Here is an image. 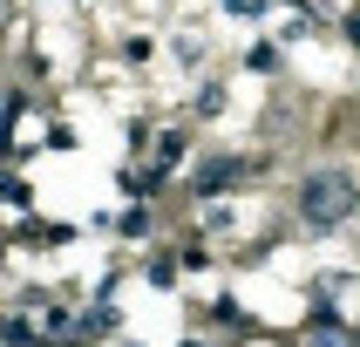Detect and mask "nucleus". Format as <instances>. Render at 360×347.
<instances>
[{
    "mask_svg": "<svg viewBox=\"0 0 360 347\" xmlns=\"http://www.w3.org/2000/svg\"><path fill=\"white\" fill-rule=\"evenodd\" d=\"M354 204H360V184H354V170H313V177L300 184V211H306V225H340V218H354Z\"/></svg>",
    "mask_w": 360,
    "mask_h": 347,
    "instance_id": "1",
    "label": "nucleus"
},
{
    "mask_svg": "<svg viewBox=\"0 0 360 347\" xmlns=\"http://www.w3.org/2000/svg\"><path fill=\"white\" fill-rule=\"evenodd\" d=\"M238 177V163H204L198 170V191H218V184H231Z\"/></svg>",
    "mask_w": 360,
    "mask_h": 347,
    "instance_id": "2",
    "label": "nucleus"
},
{
    "mask_svg": "<svg viewBox=\"0 0 360 347\" xmlns=\"http://www.w3.org/2000/svg\"><path fill=\"white\" fill-rule=\"evenodd\" d=\"M306 347H354V341H347L340 327H313V341H306Z\"/></svg>",
    "mask_w": 360,
    "mask_h": 347,
    "instance_id": "3",
    "label": "nucleus"
},
{
    "mask_svg": "<svg viewBox=\"0 0 360 347\" xmlns=\"http://www.w3.org/2000/svg\"><path fill=\"white\" fill-rule=\"evenodd\" d=\"M157 157H163L157 170H170V163H184V137H163V150H157Z\"/></svg>",
    "mask_w": 360,
    "mask_h": 347,
    "instance_id": "4",
    "label": "nucleus"
}]
</instances>
